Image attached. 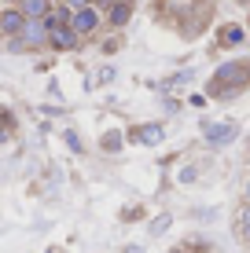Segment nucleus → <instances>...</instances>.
Instances as JSON below:
<instances>
[{"label": "nucleus", "instance_id": "nucleus-1", "mask_svg": "<svg viewBox=\"0 0 250 253\" xmlns=\"http://www.w3.org/2000/svg\"><path fill=\"white\" fill-rule=\"evenodd\" d=\"M250 84V63H225V66H217V74H213V84H210V92L213 95H221V99H232L239 88H247Z\"/></svg>", "mask_w": 250, "mask_h": 253}, {"label": "nucleus", "instance_id": "nucleus-2", "mask_svg": "<svg viewBox=\"0 0 250 253\" xmlns=\"http://www.w3.org/2000/svg\"><path fill=\"white\" fill-rule=\"evenodd\" d=\"M202 132H206V143H210V147H225V143H232V139L239 136V125H236V121H217V125L206 121Z\"/></svg>", "mask_w": 250, "mask_h": 253}, {"label": "nucleus", "instance_id": "nucleus-3", "mask_svg": "<svg viewBox=\"0 0 250 253\" xmlns=\"http://www.w3.org/2000/svg\"><path fill=\"white\" fill-rule=\"evenodd\" d=\"M96 26H100V11H96V7H77V11L70 15V30L77 33V37H85V33H92V30H96Z\"/></svg>", "mask_w": 250, "mask_h": 253}, {"label": "nucleus", "instance_id": "nucleus-4", "mask_svg": "<svg viewBox=\"0 0 250 253\" xmlns=\"http://www.w3.org/2000/svg\"><path fill=\"white\" fill-rule=\"evenodd\" d=\"M19 41H22V48H26V51H30V48H45V44H48V30H45V22L26 19L22 33H19Z\"/></svg>", "mask_w": 250, "mask_h": 253}, {"label": "nucleus", "instance_id": "nucleus-5", "mask_svg": "<svg viewBox=\"0 0 250 253\" xmlns=\"http://www.w3.org/2000/svg\"><path fill=\"white\" fill-rule=\"evenodd\" d=\"M133 139H136V143H144V147H158L162 139H166V128H162L158 121H148V125H136L133 128Z\"/></svg>", "mask_w": 250, "mask_h": 253}, {"label": "nucleus", "instance_id": "nucleus-6", "mask_svg": "<svg viewBox=\"0 0 250 253\" xmlns=\"http://www.w3.org/2000/svg\"><path fill=\"white\" fill-rule=\"evenodd\" d=\"M48 44H51V48H59V51H70V48H77V33L70 30V26L48 30Z\"/></svg>", "mask_w": 250, "mask_h": 253}, {"label": "nucleus", "instance_id": "nucleus-7", "mask_svg": "<svg viewBox=\"0 0 250 253\" xmlns=\"http://www.w3.org/2000/svg\"><path fill=\"white\" fill-rule=\"evenodd\" d=\"M19 11H22V19L41 22V19H45V15L51 11V0H22V4H19Z\"/></svg>", "mask_w": 250, "mask_h": 253}, {"label": "nucleus", "instance_id": "nucleus-8", "mask_svg": "<svg viewBox=\"0 0 250 253\" xmlns=\"http://www.w3.org/2000/svg\"><path fill=\"white\" fill-rule=\"evenodd\" d=\"M22 26H26V19H22V11H19V7H11V11H4V15H0V30H4L7 37H19V33H22Z\"/></svg>", "mask_w": 250, "mask_h": 253}, {"label": "nucleus", "instance_id": "nucleus-9", "mask_svg": "<svg viewBox=\"0 0 250 253\" xmlns=\"http://www.w3.org/2000/svg\"><path fill=\"white\" fill-rule=\"evenodd\" d=\"M129 15H133L129 0H114V4L107 7V19H110V26H125V22H129Z\"/></svg>", "mask_w": 250, "mask_h": 253}, {"label": "nucleus", "instance_id": "nucleus-10", "mask_svg": "<svg viewBox=\"0 0 250 253\" xmlns=\"http://www.w3.org/2000/svg\"><path fill=\"white\" fill-rule=\"evenodd\" d=\"M243 41H247L243 26H225V30H221V44H243Z\"/></svg>", "mask_w": 250, "mask_h": 253}, {"label": "nucleus", "instance_id": "nucleus-11", "mask_svg": "<svg viewBox=\"0 0 250 253\" xmlns=\"http://www.w3.org/2000/svg\"><path fill=\"white\" fill-rule=\"evenodd\" d=\"M100 143H103V151L118 154V151H122V143H125V139H122V132H103V139H100Z\"/></svg>", "mask_w": 250, "mask_h": 253}, {"label": "nucleus", "instance_id": "nucleus-12", "mask_svg": "<svg viewBox=\"0 0 250 253\" xmlns=\"http://www.w3.org/2000/svg\"><path fill=\"white\" fill-rule=\"evenodd\" d=\"M236 228H239V235H250V202H243V206H239Z\"/></svg>", "mask_w": 250, "mask_h": 253}, {"label": "nucleus", "instance_id": "nucleus-13", "mask_svg": "<svg viewBox=\"0 0 250 253\" xmlns=\"http://www.w3.org/2000/svg\"><path fill=\"white\" fill-rule=\"evenodd\" d=\"M162 4L169 7V11H177V15H184V11H192L195 7V0H162Z\"/></svg>", "mask_w": 250, "mask_h": 253}, {"label": "nucleus", "instance_id": "nucleus-14", "mask_svg": "<svg viewBox=\"0 0 250 253\" xmlns=\"http://www.w3.org/2000/svg\"><path fill=\"white\" fill-rule=\"evenodd\" d=\"M169 224H173V220H169V213H162L158 220H151V235H162V231L169 228Z\"/></svg>", "mask_w": 250, "mask_h": 253}, {"label": "nucleus", "instance_id": "nucleus-15", "mask_svg": "<svg viewBox=\"0 0 250 253\" xmlns=\"http://www.w3.org/2000/svg\"><path fill=\"white\" fill-rule=\"evenodd\" d=\"M107 81H114V66H107V70H100V77H96V84H107Z\"/></svg>", "mask_w": 250, "mask_h": 253}, {"label": "nucleus", "instance_id": "nucleus-16", "mask_svg": "<svg viewBox=\"0 0 250 253\" xmlns=\"http://www.w3.org/2000/svg\"><path fill=\"white\" fill-rule=\"evenodd\" d=\"M66 136V147H70V151H81V139H77V132H63Z\"/></svg>", "mask_w": 250, "mask_h": 253}, {"label": "nucleus", "instance_id": "nucleus-17", "mask_svg": "<svg viewBox=\"0 0 250 253\" xmlns=\"http://www.w3.org/2000/svg\"><path fill=\"white\" fill-rule=\"evenodd\" d=\"M195 180V165H188V169H180V184H192Z\"/></svg>", "mask_w": 250, "mask_h": 253}, {"label": "nucleus", "instance_id": "nucleus-18", "mask_svg": "<svg viewBox=\"0 0 250 253\" xmlns=\"http://www.w3.org/2000/svg\"><path fill=\"white\" fill-rule=\"evenodd\" d=\"M7 51H26V48H22V41H19V37H11V41H7Z\"/></svg>", "mask_w": 250, "mask_h": 253}, {"label": "nucleus", "instance_id": "nucleus-19", "mask_svg": "<svg viewBox=\"0 0 250 253\" xmlns=\"http://www.w3.org/2000/svg\"><path fill=\"white\" fill-rule=\"evenodd\" d=\"M70 4V11H77V7H89V0H66Z\"/></svg>", "mask_w": 250, "mask_h": 253}, {"label": "nucleus", "instance_id": "nucleus-20", "mask_svg": "<svg viewBox=\"0 0 250 253\" xmlns=\"http://www.w3.org/2000/svg\"><path fill=\"white\" fill-rule=\"evenodd\" d=\"M243 202H250V180L243 184Z\"/></svg>", "mask_w": 250, "mask_h": 253}, {"label": "nucleus", "instance_id": "nucleus-21", "mask_svg": "<svg viewBox=\"0 0 250 253\" xmlns=\"http://www.w3.org/2000/svg\"><path fill=\"white\" fill-rule=\"evenodd\" d=\"M169 253H199V250H188V246H177V250H169Z\"/></svg>", "mask_w": 250, "mask_h": 253}, {"label": "nucleus", "instance_id": "nucleus-22", "mask_svg": "<svg viewBox=\"0 0 250 253\" xmlns=\"http://www.w3.org/2000/svg\"><path fill=\"white\" fill-rule=\"evenodd\" d=\"M125 253H144V246H125Z\"/></svg>", "mask_w": 250, "mask_h": 253}, {"label": "nucleus", "instance_id": "nucleus-23", "mask_svg": "<svg viewBox=\"0 0 250 253\" xmlns=\"http://www.w3.org/2000/svg\"><path fill=\"white\" fill-rule=\"evenodd\" d=\"M100 4H103V7H110V4H114V0H100Z\"/></svg>", "mask_w": 250, "mask_h": 253}, {"label": "nucleus", "instance_id": "nucleus-24", "mask_svg": "<svg viewBox=\"0 0 250 253\" xmlns=\"http://www.w3.org/2000/svg\"><path fill=\"white\" fill-rule=\"evenodd\" d=\"M236 4H250V0H236Z\"/></svg>", "mask_w": 250, "mask_h": 253}, {"label": "nucleus", "instance_id": "nucleus-25", "mask_svg": "<svg viewBox=\"0 0 250 253\" xmlns=\"http://www.w3.org/2000/svg\"><path fill=\"white\" fill-rule=\"evenodd\" d=\"M48 253H55V250H48Z\"/></svg>", "mask_w": 250, "mask_h": 253}, {"label": "nucleus", "instance_id": "nucleus-26", "mask_svg": "<svg viewBox=\"0 0 250 253\" xmlns=\"http://www.w3.org/2000/svg\"><path fill=\"white\" fill-rule=\"evenodd\" d=\"M247 33H250V30H247Z\"/></svg>", "mask_w": 250, "mask_h": 253}]
</instances>
